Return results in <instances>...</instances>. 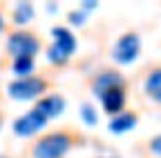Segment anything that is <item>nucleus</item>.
Returning <instances> with one entry per match:
<instances>
[{
    "label": "nucleus",
    "instance_id": "1",
    "mask_svg": "<svg viewBox=\"0 0 161 158\" xmlns=\"http://www.w3.org/2000/svg\"><path fill=\"white\" fill-rule=\"evenodd\" d=\"M52 36H54V45L49 47L47 58H49V63L63 65L76 49V38H74V33L67 27H54Z\"/></svg>",
    "mask_w": 161,
    "mask_h": 158
},
{
    "label": "nucleus",
    "instance_id": "2",
    "mask_svg": "<svg viewBox=\"0 0 161 158\" xmlns=\"http://www.w3.org/2000/svg\"><path fill=\"white\" fill-rule=\"evenodd\" d=\"M72 145V138L63 131H56V134H49L45 138H40L34 147V158H63L67 154Z\"/></svg>",
    "mask_w": 161,
    "mask_h": 158
},
{
    "label": "nucleus",
    "instance_id": "3",
    "mask_svg": "<svg viewBox=\"0 0 161 158\" xmlns=\"http://www.w3.org/2000/svg\"><path fill=\"white\" fill-rule=\"evenodd\" d=\"M7 49L14 58H34V54H38L40 49V43L27 31H16L9 36Z\"/></svg>",
    "mask_w": 161,
    "mask_h": 158
},
{
    "label": "nucleus",
    "instance_id": "4",
    "mask_svg": "<svg viewBox=\"0 0 161 158\" xmlns=\"http://www.w3.org/2000/svg\"><path fill=\"white\" fill-rule=\"evenodd\" d=\"M45 80L43 78H36V76H29V78H18L9 85V96L16 98V100H31V98L40 96L45 91Z\"/></svg>",
    "mask_w": 161,
    "mask_h": 158
},
{
    "label": "nucleus",
    "instance_id": "5",
    "mask_svg": "<svg viewBox=\"0 0 161 158\" xmlns=\"http://www.w3.org/2000/svg\"><path fill=\"white\" fill-rule=\"evenodd\" d=\"M139 51H141L139 36L136 33H125V36H121L116 40V45H114V60L121 63V65H128L139 56Z\"/></svg>",
    "mask_w": 161,
    "mask_h": 158
},
{
    "label": "nucleus",
    "instance_id": "6",
    "mask_svg": "<svg viewBox=\"0 0 161 158\" xmlns=\"http://www.w3.org/2000/svg\"><path fill=\"white\" fill-rule=\"evenodd\" d=\"M45 125H47V118L38 109H31V111H27L25 116H20L18 120L14 123V131L18 136H31V134L40 131Z\"/></svg>",
    "mask_w": 161,
    "mask_h": 158
},
{
    "label": "nucleus",
    "instance_id": "7",
    "mask_svg": "<svg viewBox=\"0 0 161 158\" xmlns=\"http://www.w3.org/2000/svg\"><path fill=\"white\" fill-rule=\"evenodd\" d=\"M101 100H103V109L108 114H121L123 111V105H125V91L123 87H112L108 89L103 96H101Z\"/></svg>",
    "mask_w": 161,
    "mask_h": 158
},
{
    "label": "nucleus",
    "instance_id": "8",
    "mask_svg": "<svg viewBox=\"0 0 161 158\" xmlns=\"http://www.w3.org/2000/svg\"><path fill=\"white\" fill-rule=\"evenodd\" d=\"M36 109L43 114L47 120L49 118H56L58 114H63V109H65V100H63V96H58V94H52V96H47V98H43L38 105H36Z\"/></svg>",
    "mask_w": 161,
    "mask_h": 158
},
{
    "label": "nucleus",
    "instance_id": "9",
    "mask_svg": "<svg viewBox=\"0 0 161 158\" xmlns=\"http://www.w3.org/2000/svg\"><path fill=\"white\" fill-rule=\"evenodd\" d=\"M112 87H123V76H119L116 71H103L101 76H96V80H94L96 96H103Z\"/></svg>",
    "mask_w": 161,
    "mask_h": 158
},
{
    "label": "nucleus",
    "instance_id": "10",
    "mask_svg": "<svg viewBox=\"0 0 161 158\" xmlns=\"http://www.w3.org/2000/svg\"><path fill=\"white\" fill-rule=\"evenodd\" d=\"M134 125H136V116H134L132 111H121L119 116H114L112 120H110V131L123 134V131L134 129Z\"/></svg>",
    "mask_w": 161,
    "mask_h": 158
},
{
    "label": "nucleus",
    "instance_id": "11",
    "mask_svg": "<svg viewBox=\"0 0 161 158\" xmlns=\"http://www.w3.org/2000/svg\"><path fill=\"white\" fill-rule=\"evenodd\" d=\"M146 94L150 98H154L157 103H161V69H154L148 80H146Z\"/></svg>",
    "mask_w": 161,
    "mask_h": 158
},
{
    "label": "nucleus",
    "instance_id": "12",
    "mask_svg": "<svg viewBox=\"0 0 161 158\" xmlns=\"http://www.w3.org/2000/svg\"><path fill=\"white\" fill-rule=\"evenodd\" d=\"M31 18H34V7H31L29 3H20V5H16V9H14V20H16L18 25L29 23Z\"/></svg>",
    "mask_w": 161,
    "mask_h": 158
},
{
    "label": "nucleus",
    "instance_id": "13",
    "mask_svg": "<svg viewBox=\"0 0 161 158\" xmlns=\"http://www.w3.org/2000/svg\"><path fill=\"white\" fill-rule=\"evenodd\" d=\"M34 71V58H14V74L20 78H29Z\"/></svg>",
    "mask_w": 161,
    "mask_h": 158
},
{
    "label": "nucleus",
    "instance_id": "14",
    "mask_svg": "<svg viewBox=\"0 0 161 158\" xmlns=\"http://www.w3.org/2000/svg\"><path fill=\"white\" fill-rule=\"evenodd\" d=\"M80 116H83V120H85V125H90V127H94L96 123H98V116H96V111H94V107L92 105H83L80 107Z\"/></svg>",
    "mask_w": 161,
    "mask_h": 158
},
{
    "label": "nucleus",
    "instance_id": "15",
    "mask_svg": "<svg viewBox=\"0 0 161 158\" xmlns=\"http://www.w3.org/2000/svg\"><path fill=\"white\" fill-rule=\"evenodd\" d=\"M69 23H74V25L85 23V13H83V11H72V13H69Z\"/></svg>",
    "mask_w": 161,
    "mask_h": 158
},
{
    "label": "nucleus",
    "instance_id": "16",
    "mask_svg": "<svg viewBox=\"0 0 161 158\" xmlns=\"http://www.w3.org/2000/svg\"><path fill=\"white\" fill-rule=\"evenodd\" d=\"M150 149H152L157 156H161V136H154V138H152V143H150Z\"/></svg>",
    "mask_w": 161,
    "mask_h": 158
},
{
    "label": "nucleus",
    "instance_id": "17",
    "mask_svg": "<svg viewBox=\"0 0 161 158\" xmlns=\"http://www.w3.org/2000/svg\"><path fill=\"white\" fill-rule=\"evenodd\" d=\"M0 29H3V18H0Z\"/></svg>",
    "mask_w": 161,
    "mask_h": 158
},
{
    "label": "nucleus",
    "instance_id": "18",
    "mask_svg": "<svg viewBox=\"0 0 161 158\" xmlns=\"http://www.w3.org/2000/svg\"><path fill=\"white\" fill-rule=\"evenodd\" d=\"M0 125H3V116H0Z\"/></svg>",
    "mask_w": 161,
    "mask_h": 158
}]
</instances>
